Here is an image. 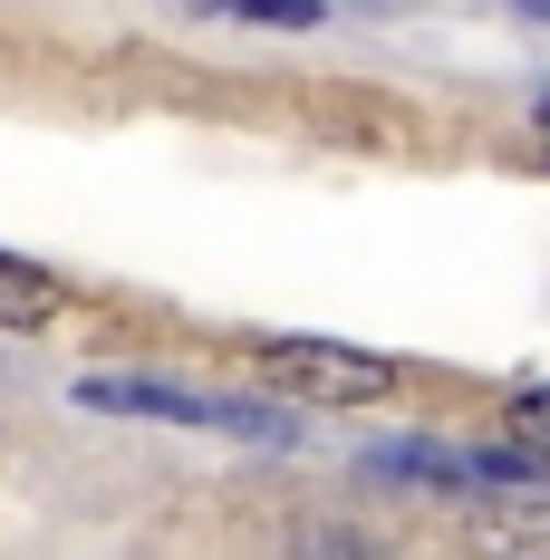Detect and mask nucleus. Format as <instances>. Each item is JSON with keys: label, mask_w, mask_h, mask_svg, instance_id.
I'll return each mask as SVG.
<instances>
[{"label": "nucleus", "mask_w": 550, "mask_h": 560, "mask_svg": "<svg viewBox=\"0 0 550 560\" xmlns=\"http://www.w3.org/2000/svg\"><path fill=\"white\" fill-rule=\"evenodd\" d=\"M464 551L473 560H550V503L483 493V503L464 512Z\"/></svg>", "instance_id": "nucleus-3"}, {"label": "nucleus", "mask_w": 550, "mask_h": 560, "mask_svg": "<svg viewBox=\"0 0 550 560\" xmlns=\"http://www.w3.org/2000/svg\"><path fill=\"white\" fill-rule=\"evenodd\" d=\"M261 377L309 406H377L396 396V358L348 348V338H261Z\"/></svg>", "instance_id": "nucleus-2"}, {"label": "nucleus", "mask_w": 550, "mask_h": 560, "mask_svg": "<svg viewBox=\"0 0 550 560\" xmlns=\"http://www.w3.org/2000/svg\"><path fill=\"white\" fill-rule=\"evenodd\" d=\"M541 155H550V116H541Z\"/></svg>", "instance_id": "nucleus-8"}, {"label": "nucleus", "mask_w": 550, "mask_h": 560, "mask_svg": "<svg viewBox=\"0 0 550 560\" xmlns=\"http://www.w3.org/2000/svg\"><path fill=\"white\" fill-rule=\"evenodd\" d=\"M300 560H386L367 532H338V522H319V532H300Z\"/></svg>", "instance_id": "nucleus-7"}, {"label": "nucleus", "mask_w": 550, "mask_h": 560, "mask_svg": "<svg viewBox=\"0 0 550 560\" xmlns=\"http://www.w3.org/2000/svg\"><path fill=\"white\" fill-rule=\"evenodd\" d=\"M78 406L97 416H165V425H213V435H251V445H290V416L261 396H213V387H165V377H87Z\"/></svg>", "instance_id": "nucleus-1"}, {"label": "nucleus", "mask_w": 550, "mask_h": 560, "mask_svg": "<svg viewBox=\"0 0 550 560\" xmlns=\"http://www.w3.org/2000/svg\"><path fill=\"white\" fill-rule=\"evenodd\" d=\"M512 445L531 454V464H550V387H522V396H512Z\"/></svg>", "instance_id": "nucleus-6"}, {"label": "nucleus", "mask_w": 550, "mask_h": 560, "mask_svg": "<svg viewBox=\"0 0 550 560\" xmlns=\"http://www.w3.org/2000/svg\"><path fill=\"white\" fill-rule=\"evenodd\" d=\"M184 10H222V20H261V30H309L319 0H184Z\"/></svg>", "instance_id": "nucleus-5"}, {"label": "nucleus", "mask_w": 550, "mask_h": 560, "mask_svg": "<svg viewBox=\"0 0 550 560\" xmlns=\"http://www.w3.org/2000/svg\"><path fill=\"white\" fill-rule=\"evenodd\" d=\"M58 310H68V280L20 261V252H0V329H49Z\"/></svg>", "instance_id": "nucleus-4"}]
</instances>
